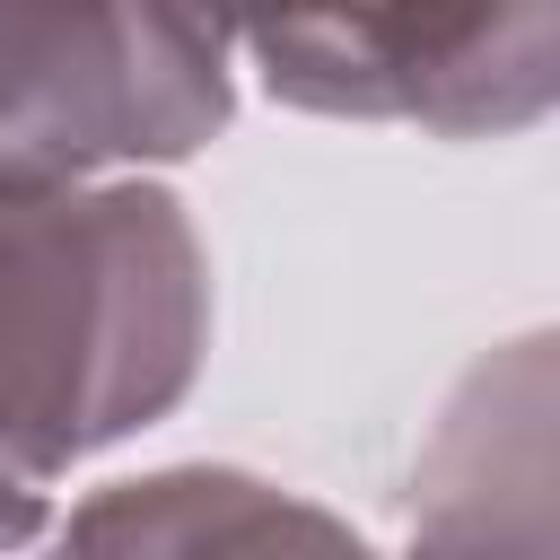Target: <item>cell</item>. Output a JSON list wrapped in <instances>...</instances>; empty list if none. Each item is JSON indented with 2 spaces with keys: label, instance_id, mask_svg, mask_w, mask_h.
<instances>
[{
  "label": "cell",
  "instance_id": "cell-4",
  "mask_svg": "<svg viewBox=\"0 0 560 560\" xmlns=\"http://www.w3.org/2000/svg\"><path fill=\"white\" fill-rule=\"evenodd\" d=\"M411 560H551V341L472 368L411 481Z\"/></svg>",
  "mask_w": 560,
  "mask_h": 560
},
{
  "label": "cell",
  "instance_id": "cell-5",
  "mask_svg": "<svg viewBox=\"0 0 560 560\" xmlns=\"http://www.w3.org/2000/svg\"><path fill=\"white\" fill-rule=\"evenodd\" d=\"M44 534H52V508H44V490H35V481H18V472L0 464V560H26Z\"/></svg>",
  "mask_w": 560,
  "mask_h": 560
},
{
  "label": "cell",
  "instance_id": "cell-1",
  "mask_svg": "<svg viewBox=\"0 0 560 560\" xmlns=\"http://www.w3.org/2000/svg\"><path fill=\"white\" fill-rule=\"evenodd\" d=\"M201 245L175 192L0 184V464L52 481L158 420L201 359Z\"/></svg>",
  "mask_w": 560,
  "mask_h": 560
},
{
  "label": "cell",
  "instance_id": "cell-2",
  "mask_svg": "<svg viewBox=\"0 0 560 560\" xmlns=\"http://www.w3.org/2000/svg\"><path fill=\"white\" fill-rule=\"evenodd\" d=\"M236 35L158 9H0V184H122L228 122Z\"/></svg>",
  "mask_w": 560,
  "mask_h": 560
},
{
  "label": "cell",
  "instance_id": "cell-3",
  "mask_svg": "<svg viewBox=\"0 0 560 560\" xmlns=\"http://www.w3.org/2000/svg\"><path fill=\"white\" fill-rule=\"evenodd\" d=\"M271 96L306 114L516 131L560 96V9H464V18H271L236 35Z\"/></svg>",
  "mask_w": 560,
  "mask_h": 560
}]
</instances>
